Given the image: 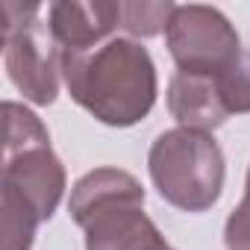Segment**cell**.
Instances as JSON below:
<instances>
[{
  "instance_id": "cell-1",
  "label": "cell",
  "mask_w": 250,
  "mask_h": 250,
  "mask_svg": "<svg viewBox=\"0 0 250 250\" xmlns=\"http://www.w3.org/2000/svg\"><path fill=\"white\" fill-rule=\"evenodd\" d=\"M68 94L106 127H133L156 103V65L136 39H109L85 53L62 56Z\"/></svg>"
},
{
  "instance_id": "cell-2",
  "label": "cell",
  "mask_w": 250,
  "mask_h": 250,
  "mask_svg": "<svg viewBox=\"0 0 250 250\" xmlns=\"http://www.w3.org/2000/svg\"><path fill=\"white\" fill-rule=\"evenodd\" d=\"M68 212L85 232V250H174L145 212V188L130 171H88L71 188Z\"/></svg>"
},
{
  "instance_id": "cell-3",
  "label": "cell",
  "mask_w": 250,
  "mask_h": 250,
  "mask_svg": "<svg viewBox=\"0 0 250 250\" xmlns=\"http://www.w3.org/2000/svg\"><path fill=\"white\" fill-rule=\"evenodd\" d=\"M6 115V142H3V177L0 191L27 203L42 221H50L65 188V165L50 147V133L42 118L15 103H3Z\"/></svg>"
},
{
  "instance_id": "cell-4",
  "label": "cell",
  "mask_w": 250,
  "mask_h": 250,
  "mask_svg": "<svg viewBox=\"0 0 250 250\" xmlns=\"http://www.w3.org/2000/svg\"><path fill=\"white\" fill-rule=\"evenodd\" d=\"M147 171L165 203L183 212H206L224 191V153L212 133L165 130L147 153Z\"/></svg>"
},
{
  "instance_id": "cell-5",
  "label": "cell",
  "mask_w": 250,
  "mask_h": 250,
  "mask_svg": "<svg viewBox=\"0 0 250 250\" xmlns=\"http://www.w3.org/2000/svg\"><path fill=\"white\" fill-rule=\"evenodd\" d=\"M3 65L12 85L36 106H50L59 94L62 47L50 33L47 6H3Z\"/></svg>"
},
{
  "instance_id": "cell-6",
  "label": "cell",
  "mask_w": 250,
  "mask_h": 250,
  "mask_svg": "<svg viewBox=\"0 0 250 250\" xmlns=\"http://www.w3.org/2000/svg\"><path fill=\"white\" fill-rule=\"evenodd\" d=\"M165 44L177 71L197 77H221L241 56L235 27L221 9L206 3L177 6L165 27Z\"/></svg>"
},
{
  "instance_id": "cell-7",
  "label": "cell",
  "mask_w": 250,
  "mask_h": 250,
  "mask_svg": "<svg viewBox=\"0 0 250 250\" xmlns=\"http://www.w3.org/2000/svg\"><path fill=\"white\" fill-rule=\"evenodd\" d=\"M47 24L62 53H85L109 42V33L121 27V3H59L47 6Z\"/></svg>"
},
{
  "instance_id": "cell-8",
  "label": "cell",
  "mask_w": 250,
  "mask_h": 250,
  "mask_svg": "<svg viewBox=\"0 0 250 250\" xmlns=\"http://www.w3.org/2000/svg\"><path fill=\"white\" fill-rule=\"evenodd\" d=\"M168 112L171 118L186 130H200L212 133L229 118L218 77H197V74H183L177 71L168 83Z\"/></svg>"
},
{
  "instance_id": "cell-9",
  "label": "cell",
  "mask_w": 250,
  "mask_h": 250,
  "mask_svg": "<svg viewBox=\"0 0 250 250\" xmlns=\"http://www.w3.org/2000/svg\"><path fill=\"white\" fill-rule=\"evenodd\" d=\"M174 9L177 3H171V0H165V3H147V0H142V3H121V30H127L136 39L159 36L168 27Z\"/></svg>"
},
{
  "instance_id": "cell-10",
  "label": "cell",
  "mask_w": 250,
  "mask_h": 250,
  "mask_svg": "<svg viewBox=\"0 0 250 250\" xmlns=\"http://www.w3.org/2000/svg\"><path fill=\"white\" fill-rule=\"evenodd\" d=\"M218 88L229 115L250 112V50H241V56L218 77Z\"/></svg>"
},
{
  "instance_id": "cell-11",
  "label": "cell",
  "mask_w": 250,
  "mask_h": 250,
  "mask_svg": "<svg viewBox=\"0 0 250 250\" xmlns=\"http://www.w3.org/2000/svg\"><path fill=\"white\" fill-rule=\"evenodd\" d=\"M224 244L227 250H250V206L238 203L227 224H224Z\"/></svg>"
},
{
  "instance_id": "cell-12",
  "label": "cell",
  "mask_w": 250,
  "mask_h": 250,
  "mask_svg": "<svg viewBox=\"0 0 250 250\" xmlns=\"http://www.w3.org/2000/svg\"><path fill=\"white\" fill-rule=\"evenodd\" d=\"M244 206H250V168H247V180H244V197H241Z\"/></svg>"
}]
</instances>
